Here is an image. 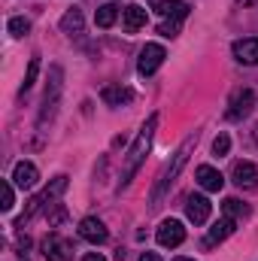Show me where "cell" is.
I'll return each instance as SVG.
<instances>
[{"label":"cell","mask_w":258,"mask_h":261,"mask_svg":"<svg viewBox=\"0 0 258 261\" xmlns=\"http://www.w3.org/2000/svg\"><path fill=\"white\" fill-rule=\"evenodd\" d=\"M155 128H158V116H149V119H146V125H143V128H140V134H137V140L131 143L128 155H125V164H122L119 192H122V189H128L131 179H134V176H137V170H140V164L146 161L149 146H152V137H155Z\"/></svg>","instance_id":"6da1fadb"},{"label":"cell","mask_w":258,"mask_h":261,"mask_svg":"<svg viewBox=\"0 0 258 261\" xmlns=\"http://www.w3.org/2000/svg\"><path fill=\"white\" fill-rule=\"evenodd\" d=\"M194 143H197V134H189L186 140H183V146L173 152V161L161 170V176H158V182H155V189H152V195H149V206L152 210H158L161 206V197L170 192V186L176 182V176H179V170L186 167V161H189V155H192Z\"/></svg>","instance_id":"7a4b0ae2"},{"label":"cell","mask_w":258,"mask_h":261,"mask_svg":"<svg viewBox=\"0 0 258 261\" xmlns=\"http://www.w3.org/2000/svg\"><path fill=\"white\" fill-rule=\"evenodd\" d=\"M61 85H64V70L58 64H52V70H49V88H46V97H43L40 125L52 122V116H55V110H58V100H61Z\"/></svg>","instance_id":"3957f363"},{"label":"cell","mask_w":258,"mask_h":261,"mask_svg":"<svg viewBox=\"0 0 258 261\" xmlns=\"http://www.w3.org/2000/svg\"><path fill=\"white\" fill-rule=\"evenodd\" d=\"M164 58H167L164 46H158V43H146V46L140 49V61H137V70H140V76H152L158 67L164 64Z\"/></svg>","instance_id":"277c9868"},{"label":"cell","mask_w":258,"mask_h":261,"mask_svg":"<svg viewBox=\"0 0 258 261\" xmlns=\"http://www.w3.org/2000/svg\"><path fill=\"white\" fill-rule=\"evenodd\" d=\"M252 107H255V91H252V88H243V91H234V94H231L225 116H228V119H243V116L252 113Z\"/></svg>","instance_id":"5b68a950"},{"label":"cell","mask_w":258,"mask_h":261,"mask_svg":"<svg viewBox=\"0 0 258 261\" xmlns=\"http://www.w3.org/2000/svg\"><path fill=\"white\" fill-rule=\"evenodd\" d=\"M79 237H82L85 243H91V246H100V243H107L110 231H107V225H104L100 219L88 216V219H82V222H79Z\"/></svg>","instance_id":"8992f818"},{"label":"cell","mask_w":258,"mask_h":261,"mask_svg":"<svg viewBox=\"0 0 258 261\" xmlns=\"http://www.w3.org/2000/svg\"><path fill=\"white\" fill-rule=\"evenodd\" d=\"M158 243L164 246V249H176L183 240H186V228H183V222H176V219H167V222H161V228H158Z\"/></svg>","instance_id":"52a82bcc"},{"label":"cell","mask_w":258,"mask_h":261,"mask_svg":"<svg viewBox=\"0 0 258 261\" xmlns=\"http://www.w3.org/2000/svg\"><path fill=\"white\" fill-rule=\"evenodd\" d=\"M149 9H155L158 15H164V18H170V21H183L192 6H189L186 0H149Z\"/></svg>","instance_id":"ba28073f"},{"label":"cell","mask_w":258,"mask_h":261,"mask_svg":"<svg viewBox=\"0 0 258 261\" xmlns=\"http://www.w3.org/2000/svg\"><path fill=\"white\" fill-rule=\"evenodd\" d=\"M231 179H234L237 189L252 192V189H258V167L252 164V161H237L234 170H231Z\"/></svg>","instance_id":"9c48e42d"},{"label":"cell","mask_w":258,"mask_h":261,"mask_svg":"<svg viewBox=\"0 0 258 261\" xmlns=\"http://www.w3.org/2000/svg\"><path fill=\"white\" fill-rule=\"evenodd\" d=\"M43 255H46V261H70L73 258V249H70V243L61 234H49L43 240Z\"/></svg>","instance_id":"30bf717a"},{"label":"cell","mask_w":258,"mask_h":261,"mask_svg":"<svg viewBox=\"0 0 258 261\" xmlns=\"http://www.w3.org/2000/svg\"><path fill=\"white\" fill-rule=\"evenodd\" d=\"M194 179H197V186H200L203 192H222V186H225V176H222L213 164H200V167L194 170Z\"/></svg>","instance_id":"8fae6325"},{"label":"cell","mask_w":258,"mask_h":261,"mask_svg":"<svg viewBox=\"0 0 258 261\" xmlns=\"http://www.w3.org/2000/svg\"><path fill=\"white\" fill-rule=\"evenodd\" d=\"M210 213H213V203H210V197L192 195L189 200H186V216H189V222H194V225H203V222L210 219Z\"/></svg>","instance_id":"7c38bea8"},{"label":"cell","mask_w":258,"mask_h":261,"mask_svg":"<svg viewBox=\"0 0 258 261\" xmlns=\"http://www.w3.org/2000/svg\"><path fill=\"white\" fill-rule=\"evenodd\" d=\"M37 179H40L37 164H31V161H18V164H15V170H12V182H15L18 189H34Z\"/></svg>","instance_id":"4fadbf2b"},{"label":"cell","mask_w":258,"mask_h":261,"mask_svg":"<svg viewBox=\"0 0 258 261\" xmlns=\"http://www.w3.org/2000/svg\"><path fill=\"white\" fill-rule=\"evenodd\" d=\"M234 225H237V222H234L231 216H222V219H219V222H216V225L207 231V237H203V246H216V243L228 240V237L234 234Z\"/></svg>","instance_id":"5bb4252c"},{"label":"cell","mask_w":258,"mask_h":261,"mask_svg":"<svg viewBox=\"0 0 258 261\" xmlns=\"http://www.w3.org/2000/svg\"><path fill=\"white\" fill-rule=\"evenodd\" d=\"M122 24H125L128 34H137L140 28H146V6H140V3L125 6L122 9Z\"/></svg>","instance_id":"9a60e30c"},{"label":"cell","mask_w":258,"mask_h":261,"mask_svg":"<svg viewBox=\"0 0 258 261\" xmlns=\"http://www.w3.org/2000/svg\"><path fill=\"white\" fill-rule=\"evenodd\" d=\"M234 58L240 64H258V37H246L234 43Z\"/></svg>","instance_id":"2e32d148"},{"label":"cell","mask_w":258,"mask_h":261,"mask_svg":"<svg viewBox=\"0 0 258 261\" xmlns=\"http://www.w3.org/2000/svg\"><path fill=\"white\" fill-rule=\"evenodd\" d=\"M100 97H104V103H110V107H122V103H131V88L125 85H107L104 91H100Z\"/></svg>","instance_id":"e0dca14e"},{"label":"cell","mask_w":258,"mask_h":261,"mask_svg":"<svg viewBox=\"0 0 258 261\" xmlns=\"http://www.w3.org/2000/svg\"><path fill=\"white\" fill-rule=\"evenodd\" d=\"M61 31H64L67 37H82V12L79 9H70L61 18Z\"/></svg>","instance_id":"ac0fdd59"},{"label":"cell","mask_w":258,"mask_h":261,"mask_svg":"<svg viewBox=\"0 0 258 261\" xmlns=\"http://www.w3.org/2000/svg\"><path fill=\"white\" fill-rule=\"evenodd\" d=\"M116 18H119V6H116V3H104V6L97 9V15H94V24H97V28H113Z\"/></svg>","instance_id":"d6986e66"},{"label":"cell","mask_w":258,"mask_h":261,"mask_svg":"<svg viewBox=\"0 0 258 261\" xmlns=\"http://www.w3.org/2000/svg\"><path fill=\"white\" fill-rule=\"evenodd\" d=\"M222 213H225V216H231V219L237 222V219H246V216H249V206H246V203H240L237 197H225Z\"/></svg>","instance_id":"ffe728a7"},{"label":"cell","mask_w":258,"mask_h":261,"mask_svg":"<svg viewBox=\"0 0 258 261\" xmlns=\"http://www.w3.org/2000/svg\"><path fill=\"white\" fill-rule=\"evenodd\" d=\"M6 31H9L15 40H21V37H28V31H31V21H28L24 15H12V18L6 21Z\"/></svg>","instance_id":"44dd1931"},{"label":"cell","mask_w":258,"mask_h":261,"mask_svg":"<svg viewBox=\"0 0 258 261\" xmlns=\"http://www.w3.org/2000/svg\"><path fill=\"white\" fill-rule=\"evenodd\" d=\"M37 73H40V55H34V58H31V64H28V73H24V82H21V91H28V88L37 82Z\"/></svg>","instance_id":"7402d4cb"},{"label":"cell","mask_w":258,"mask_h":261,"mask_svg":"<svg viewBox=\"0 0 258 261\" xmlns=\"http://www.w3.org/2000/svg\"><path fill=\"white\" fill-rule=\"evenodd\" d=\"M228 149H231V137H228V134H219V137L213 140V155L222 158V155H228Z\"/></svg>","instance_id":"603a6c76"},{"label":"cell","mask_w":258,"mask_h":261,"mask_svg":"<svg viewBox=\"0 0 258 261\" xmlns=\"http://www.w3.org/2000/svg\"><path fill=\"white\" fill-rule=\"evenodd\" d=\"M12 203H15L12 182H9V179H3V203H0V210H3V213H9V210H12Z\"/></svg>","instance_id":"cb8c5ba5"},{"label":"cell","mask_w":258,"mask_h":261,"mask_svg":"<svg viewBox=\"0 0 258 261\" xmlns=\"http://www.w3.org/2000/svg\"><path fill=\"white\" fill-rule=\"evenodd\" d=\"M158 34H161V37H167V40H170V37H176V34H179V21H164V24L158 28Z\"/></svg>","instance_id":"d4e9b609"},{"label":"cell","mask_w":258,"mask_h":261,"mask_svg":"<svg viewBox=\"0 0 258 261\" xmlns=\"http://www.w3.org/2000/svg\"><path fill=\"white\" fill-rule=\"evenodd\" d=\"M82 261H107V258H104L100 252H88V255H85V258H82Z\"/></svg>","instance_id":"484cf974"},{"label":"cell","mask_w":258,"mask_h":261,"mask_svg":"<svg viewBox=\"0 0 258 261\" xmlns=\"http://www.w3.org/2000/svg\"><path fill=\"white\" fill-rule=\"evenodd\" d=\"M140 261H161V258H158L155 252H143V255H140Z\"/></svg>","instance_id":"4316f807"},{"label":"cell","mask_w":258,"mask_h":261,"mask_svg":"<svg viewBox=\"0 0 258 261\" xmlns=\"http://www.w3.org/2000/svg\"><path fill=\"white\" fill-rule=\"evenodd\" d=\"M240 6H252V3H258V0H237Z\"/></svg>","instance_id":"83f0119b"},{"label":"cell","mask_w":258,"mask_h":261,"mask_svg":"<svg viewBox=\"0 0 258 261\" xmlns=\"http://www.w3.org/2000/svg\"><path fill=\"white\" fill-rule=\"evenodd\" d=\"M252 137H255V146H258V125H255V130H252Z\"/></svg>","instance_id":"f1b7e54d"},{"label":"cell","mask_w":258,"mask_h":261,"mask_svg":"<svg viewBox=\"0 0 258 261\" xmlns=\"http://www.w3.org/2000/svg\"><path fill=\"white\" fill-rule=\"evenodd\" d=\"M176 261H194V258H176Z\"/></svg>","instance_id":"f546056e"}]
</instances>
